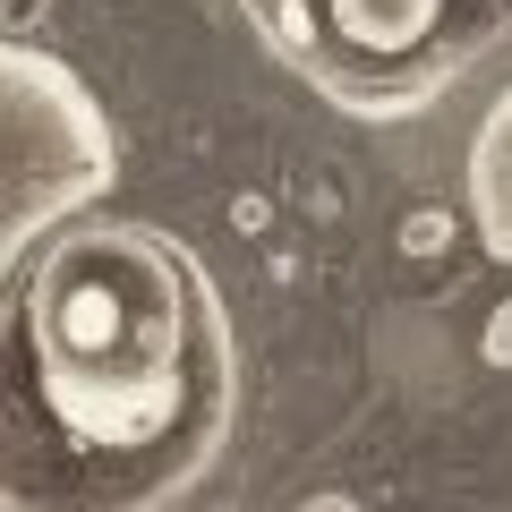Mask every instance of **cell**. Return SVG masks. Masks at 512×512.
Segmentation results:
<instances>
[{
	"label": "cell",
	"mask_w": 512,
	"mask_h": 512,
	"mask_svg": "<svg viewBox=\"0 0 512 512\" xmlns=\"http://www.w3.org/2000/svg\"><path fill=\"white\" fill-rule=\"evenodd\" d=\"M239 427V333L188 239L60 222L0 308V512H171Z\"/></svg>",
	"instance_id": "6da1fadb"
},
{
	"label": "cell",
	"mask_w": 512,
	"mask_h": 512,
	"mask_svg": "<svg viewBox=\"0 0 512 512\" xmlns=\"http://www.w3.org/2000/svg\"><path fill=\"white\" fill-rule=\"evenodd\" d=\"M111 180H120V146L86 77L0 35V291L35 256V239L103 205Z\"/></svg>",
	"instance_id": "7a4b0ae2"
},
{
	"label": "cell",
	"mask_w": 512,
	"mask_h": 512,
	"mask_svg": "<svg viewBox=\"0 0 512 512\" xmlns=\"http://www.w3.org/2000/svg\"><path fill=\"white\" fill-rule=\"evenodd\" d=\"M470 222L495 265H512V86L487 103V120L470 137Z\"/></svg>",
	"instance_id": "3957f363"
},
{
	"label": "cell",
	"mask_w": 512,
	"mask_h": 512,
	"mask_svg": "<svg viewBox=\"0 0 512 512\" xmlns=\"http://www.w3.org/2000/svg\"><path fill=\"white\" fill-rule=\"evenodd\" d=\"M299 512H367V504H350V495H308Z\"/></svg>",
	"instance_id": "277c9868"
}]
</instances>
